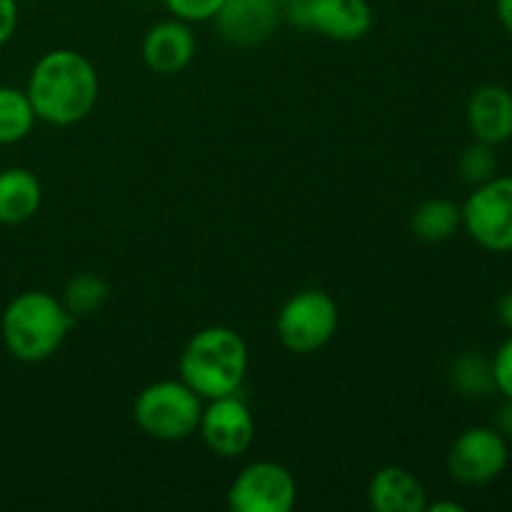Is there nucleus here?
I'll return each instance as SVG.
<instances>
[{"instance_id": "nucleus-1", "label": "nucleus", "mask_w": 512, "mask_h": 512, "mask_svg": "<svg viewBox=\"0 0 512 512\" xmlns=\"http://www.w3.org/2000/svg\"><path fill=\"white\" fill-rule=\"evenodd\" d=\"M25 93L35 118L65 128L93 113L100 95V80L95 65L83 53L58 48L45 53L33 65Z\"/></svg>"}, {"instance_id": "nucleus-2", "label": "nucleus", "mask_w": 512, "mask_h": 512, "mask_svg": "<svg viewBox=\"0 0 512 512\" xmlns=\"http://www.w3.org/2000/svg\"><path fill=\"white\" fill-rule=\"evenodd\" d=\"M180 380L203 400L235 395L248 373V345L225 325L198 330L180 353Z\"/></svg>"}, {"instance_id": "nucleus-3", "label": "nucleus", "mask_w": 512, "mask_h": 512, "mask_svg": "<svg viewBox=\"0 0 512 512\" xmlns=\"http://www.w3.org/2000/svg\"><path fill=\"white\" fill-rule=\"evenodd\" d=\"M73 325L75 318L63 300L45 290H25L15 295L0 320L5 348L20 363H43L53 358Z\"/></svg>"}, {"instance_id": "nucleus-4", "label": "nucleus", "mask_w": 512, "mask_h": 512, "mask_svg": "<svg viewBox=\"0 0 512 512\" xmlns=\"http://www.w3.org/2000/svg\"><path fill=\"white\" fill-rule=\"evenodd\" d=\"M203 398L183 380H158L145 385L133 403L135 425L145 435L175 443L198 433Z\"/></svg>"}, {"instance_id": "nucleus-5", "label": "nucleus", "mask_w": 512, "mask_h": 512, "mask_svg": "<svg viewBox=\"0 0 512 512\" xmlns=\"http://www.w3.org/2000/svg\"><path fill=\"white\" fill-rule=\"evenodd\" d=\"M338 303L325 290H300L285 300L275 318V335L280 345L295 355L318 353L338 333Z\"/></svg>"}, {"instance_id": "nucleus-6", "label": "nucleus", "mask_w": 512, "mask_h": 512, "mask_svg": "<svg viewBox=\"0 0 512 512\" xmlns=\"http://www.w3.org/2000/svg\"><path fill=\"white\" fill-rule=\"evenodd\" d=\"M463 225L488 253H512V175H495L468 195Z\"/></svg>"}, {"instance_id": "nucleus-7", "label": "nucleus", "mask_w": 512, "mask_h": 512, "mask_svg": "<svg viewBox=\"0 0 512 512\" xmlns=\"http://www.w3.org/2000/svg\"><path fill=\"white\" fill-rule=\"evenodd\" d=\"M298 500V483L285 465L273 460L250 463L228 488L233 512H290Z\"/></svg>"}, {"instance_id": "nucleus-8", "label": "nucleus", "mask_w": 512, "mask_h": 512, "mask_svg": "<svg viewBox=\"0 0 512 512\" xmlns=\"http://www.w3.org/2000/svg\"><path fill=\"white\" fill-rule=\"evenodd\" d=\"M283 8L290 23L338 43L365 38L375 20L368 0H293Z\"/></svg>"}, {"instance_id": "nucleus-9", "label": "nucleus", "mask_w": 512, "mask_h": 512, "mask_svg": "<svg viewBox=\"0 0 512 512\" xmlns=\"http://www.w3.org/2000/svg\"><path fill=\"white\" fill-rule=\"evenodd\" d=\"M510 460L508 440L495 428L475 425L453 440L448 473L460 485H488L505 473Z\"/></svg>"}, {"instance_id": "nucleus-10", "label": "nucleus", "mask_w": 512, "mask_h": 512, "mask_svg": "<svg viewBox=\"0 0 512 512\" xmlns=\"http://www.w3.org/2000/svg\"><path fill=\"white\" fill-rule=\"evenodd\" d=\"M198 433L210 453L220 458H238L248 453L255 440L253 413L238 398V393L208 400V405H203Z\"/></svg>"}, {"instance_id": "nucleus-11", "label": "nucleus", "mask_w": 512, "mask_h": 512, "mask_svg": "<svg viewBox=\"0 0 512 512\" xmlns=\"http://www.w3.org/2000/svg\"><path fill=\"white\" fill-rule=\"evenodd\" d=\"M280 18L283 5L275 0H225L213 20L225 43L235 48H255L273 38Z\"/></svg>"}, {"instance_id": "nucleus-12", "label": "nucleus", "mask_w": 512, "mask_h": 512, "mask_svg": "<svg viewBox=\"0 0 512 512\" xmlns=\"http://www.w3.org/2000/svg\"><path fill=\"white\" fill-rule=\"evenodd\" d=\"M195 33L190 23L178 18L160 20L145 33L143 60L153 73L175 75L190 65L195 58Z\"/></svg>"}, {"instance_id": "nucleus-13", "label": "nucleus", "mask_w": 512, "mask_h": 512, "mask_svg": "<svg viewBox=\"0 0 512 512\" xmlns=\"http://www.w3.org/2000/svg\"><path fill=\"white\" fill-rule=\"evenodd\" d=\"M465 118L480 143H508L512 138V93L503 85H483L470 95Z\"/></svg>"}, {"instance_id": "nucleus-14", "label": "nucleus", "mask_w": 512, "mask_h": 512, "mask_svg": "<svg viewBox=\"0 0 512 512\" xmlns=\"http://www.w3.org/2000/svg\"><path fill=\"white\" fill-rule=\"evenodd\" d=\"M368 505L375 512H425L428 493L410 470L385 465L370 478Z\"/></svg>"}, {"instance_id": "nucleus-15", "label": "nucleus", "mask_w": 512, "mask_h": 512, "mask_svg": "<svg viewBox=\"0 0 512 512\" xmlns=\"http://www.w3.org/2000/svg\"><path fill=\"white\" fill-rule=\"evenodd\" d=\"M43 203V188L28 168L0 170V223L23 225Z\"/></svg>"}, {"instance_id": "nucleus-16", "label": "nucleus", "mask_w": 512, "mask_h": 512, "mask_svg": "<svg viewBox=\"0 0 512 512\" xmlns=\"http://www.w3.org/2000/svg\"><path fill=\"white\" fill-rule=\"evenodd\" d=\"M463 225V213L453 200L430 198L413 210L410 230L423 243H445Z\"/></svg>"}, {"instance_id": "nucleus-17", "label": "nucleus", "mask_w": 512, "mask_h": 512, "mask_svg": "<svg viewBox=\"0 0 512 512\" xmlns=\"http://www.w3.org/2000/svg\"><path fill=\"white\" fill-rule=\"evenodd\" d=\"M35 110L25 90L0 85V145L20 143L35 125Z\"/></svg>"}, {"instance_id": "nucleus-18", "label": "nucleus", "mask_w": 512, "mask_h": 512, "mask_svg": "<svg viewBox=\"0 0 512 512\" xmlns=\"http://www.w3.org/2000/svg\"><path fill=\"white\" fill-rule=\"evenodd\" d=\"M110 288L100 275L95 273H80L75 278L68 280L63 295V305L68 308V313L73 315L75 323L80 318H90V315L100 313V308L108 300Z\"/></svg>"}, {"instance_id": "nucleus-19", "label": "nucleus", "mask_w": 512, "mask_h": 512, "mask_svg": "<svg viewBox=\"0 0 512 512\" xmlns=\"http://www.w3.org/2000/svg\"><path fill=\"white\" fill-rule=\"evenodd\" d=\"M450 380L465 398H485L495 390L493 383V365L478 353L460 355L450 370Z\"/></svg>"}, {"instance_id": "nucleus-20", "label": "nucleus", "mask_w": 512, "mask_h": 512, "mask_svg": "<svg viewBox=\"0 0 512 512\" xmlns=\"http://www.w3.org/2000/svg\"><path fill=\"white\" fill-rule=\"evenodd\" d=\"M458 170L460 178L465 180L468 185H480L485 180L495 178L498 175V155H495V145L480 143L475 140L470 148L463 150L458 160Z\"/></svg>"}, {"instance_id": "nucleus-21", "label": "nucleus", "mask_w": 512, "mask_h": 512, "mask_svg": "<svg viewBox=\"0 0 512 512\" xmlns=\"http://www.w3.org/2000/svg\"><path fill=\"white\" fill-rule=\"evenodd\" d=\"M223 3L225 0H165L173 18L185 20V23H205V20H213Z\"/></svg>"}, {"instance_id": "nucleus-22", "label": "nucleus", "mask_w": 512, "mask_h": 512, "mask_svg": "<svg viewBox=\"0 0 512 512\" xmlns=\"http://www.w3.org/2000/svg\"><path fill=\"white\" fill-rule=\"evenodd\" d=\"M493 365V383L498 393L512 400V335L498 348V353L490 360Z\"/></svg>"}, {"instance_id": "nucleus-23", "label": "nucleus", "mask_w": 512, "mask_h": 512, "mask_svg": "<svg viewBox=\"0 0 512 512\" xmlns=\"http://www.w3.org/2000/svg\"><path fill=\"white\" fill-rule=\"evenodd\" d=\"M18 28V0H0V45L8 43Z\"/></svg>"}, {"instance_id": "nucleus-24", "label": "nucleus", "mask_w": 512, "mask_h": 512, "mask_svg": "<svg viewBox=\"0 0 512 512\" xmlns=\"http://www.w3.org/2000/svg\"><path fill=\"white\" fill-rule=\"evenodd\" d=\"M505 400H508V403H505L503 408L498 410V415H495V430H498L505 440H510L512 438V400L510 398Z\"/></svg>"}, {"instance_id": "nucleus-25", "label": "nucleus", "mask_w": 512, "mask_h": 512, "mask_svg": "<svg viewBox=\"0 0 512 512\" xmlns=\"http://www.w3.org/2000/svg\"><path fill=\"white\" fill-rule=\"evenodd\" d=\"M498 320L503 328H508L512 333V293H505L498 300Z\"/></svg>"}, {"instance_id": "nucleus-26", "label": "nucleus", "mask_w": 512, "mask_h": 512, "mask_svg": "<svg viewBox=\"0 0 512 512\" xmlns=\"http://www.w3.org/2000/svg\"><path fill=\"white\" fill-rule=\"evenodd\" d=\"M495 13H498L500 25L512 35V0H495Z\"/></svg>"}, {"instance_id": "nucleus-27", "label": "nucleus", "mask_w": 512, "mask_h": 512, "mask_svg": "<svg viewBox=\"0 0 512 512\" xmlns=\"http://www.w3.org/2000/svg\"><path fill=\"white\" fill-rule=\"evenodd\" d=\"M430 512H465V505L460 503H450V500H443V503H428Z\"/></svg>"}, {"instance_id": "nucleus-28", "label": "nucleus", "mask_w": 512, "mask_h": 512, "mask_svg": "<svg viewBox=\"0 0 512 512\" xmlns=\"http://www.w3.org/2000/svg\"><path fill=\"white\" fill-rule=\"evenodd\" d=\"M275 3H278V5H288V3H293V0H275Z\"/></svg>"}]
</instances>
